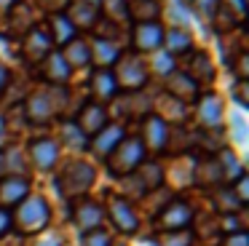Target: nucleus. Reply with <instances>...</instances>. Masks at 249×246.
I'll return each mask as SVG.
<instances>
[{"label": "nucleus", "instance_id": "obj_1", "mask_svg": "<svg viewBox=\"0 0 249 246\" xmlns=\"http://www.w3.org/2000/svg\"><path fill=\"white\" fill-rule=\"evenodd\" d=\"M67 105V91L62 86H40L33 94L24 99L22 112L27 123H38V126H46V123L56 121L62 115Z\"/></svg>", "mask_w": 249, "mask_h": 246}, {"label": "nucleus", "instance_id": "obj_2", "mask_svg": "<svg viewBox=\"0 0 249 246\" xmlns=\"http://www.w3.org/2000/svg\"><path fill=\"white\" fill-rule=\"evenodd\" d=\"M11 222H14V228L24 235H35V233H40V230H46L51 222L49 201H46L43 195H27L17 206V211L11 214Z\"/></svg>", "mask_w": 249, "mask_h": 246}, {"label": "nucleus", "instance_id": "obj_3", "mask_svg": "<svg viewBox=\"0 0 249 246\" xmlns=\"http://www.w3.org/2000/svg\"><path fill=\"white\" fill-rule=\"evenodd\" d=\"M113 72V80L121 91H129V94H137L140 88L147 86V78H150V70H147L145 59L134 51H126L118 56V62L110 67Z\"/></svg>", "mask_w": 249, "mask_h": 246}, {"label": "nucleus", "instance_id": "obj_4", "mask_svg": "<svg viewBox=\"0 0 249 246\" xmlns=\"http://www.w3.org/2000/svg\"><path fill=\"white\" fill-rule=\"evenodd\" d=\"M94 166L89 160H70V163L62 169V174L56 176V190L67 198V201H78L83 198L94 185Z\"/></svg>", "mask_w": 249, "mask_h": 246}, {"label": "nucleus", "instance_id": "obj_5", "mask_svg": "<svg viewBox=\"0 0 249 246\" xmlns=\"http://www.w3.org/2000/svg\"><path fill=\"white\" fill-rule=\"evenodd\" d=\"M145 155H147V150H145L140 137H124L118 142V147L105 158L107 160V171L113 176H118V179L121 176H131L142 166Z\"/></svg>", "mask_w": 249, "mask_h": 246}, {"label": "nucleus", "instance_id": "obj_6", "mask_svg": "<svg viewBox=\"0 0 249 246\" xmlns=\"http://www.w3.org/2000/svg\"><path fill=\"white\" fill-rule=\"evenodd\" d=\"M190 222H193V206H190L185 198H172L156 217V228L161 230V233H179V230H188Z\"/></svg>", "mask_w": 249, "mask_h": 246}, {"label": "nucleus", "instance_id": "obj_7", "mask_svg": "<svg viewBox=\"0 0 249 246\" xmlns=\"http://www.w3.org/2000/svg\"><path fill=\"white\" fill-rule=\"evenodd\" d=\"M72 225L81 230L83 235L91 233V230L102 228V219H105V206L99 201H91V198H78L72 203Z\"/></svg>", "mask_w": 249, "mask_h": 246}, {"label": "nucleus", "instance_id": "obj_8", "mask_svg": "<svg viewBox=\"0 0 249 246\" xmlns=\"http://www.w3.org/2000/svg\"><path fill=\"white\" fill-rule=\"evenodd\" d=\"M72 123H75V126L81 128V134H83L86 139L97 137V134H99V131H102V128L110 123L107 107H105V105H97V102L89 99L86 105L81 107V112H78V118H75Z\"/></svg>", "mask_w": 249, "mask_h": 246}, {"label": "nucleus", "instance_id": "obj_9", "mask_svg": "<svg viewBox=\"0 0 249 246\" xmlns=\"http://www.w3.org/2000/svg\"><path fill=\"white\" fill-rule=\"evenodd\" d=\"M107 217H110V222L115 225V230H121V233H126V235H131V233H137V228H140V219H137V211L131 209V203L126 201V198H121V195H110L107 198Z\"/></svg>", "mask_w": 249, "mask_h": 246}, {"label": "nucleus", "instance_id": "obj_10", "mask_svg": "<svg viewBox=\"0 0 249 246\" xmlns=\"http://www.w3.org/2000/svg\"><path fill=\"white\" fill-rule=\"evenodd\" d=\"M222 99L217 94H201L196 99V121L204 131H217L222 126Z\"/></svg>", "mask_w": 249, "mask_h": 246}, {"label": "nucleus", "instance_id": "obj_11", "mask_svg": "<svg viewBox=\"0 0 249 246\" xmlns=\"http://www.w3.org/2000/svg\"><path fill=\"white\" fill-rule=\"evenodd\" d=\"M163 43V24H134L131 27V48L134 53H156Z\"/></svg>", "mask_w": 249, "mask_h": 246}, {"label": "nucleus", "instance_id": "obj_12", "mask_svg": "<svg viewBox=\"0 0 249 246\" xmlns=\"http://www.w3.org/2000/svg\"><path fill=\"white\" fill-rule=\"evenodd\" d=\"M169 137H172V128L169 123H163L158 115H147L145 123H142V144L145 150H153V153H163L169 147Z\"/></svg>", "mask_w": 249, "mask_h": 246}, {"label": "nucleus", "instance_id": "obj_13", "mask_svg": "<svg viewBox=\"0 0 249 246\" xmlns=\"http://www.w3.org/2000/svg\"><path fill=\"white\" fill-rule=\"evenodd\" d=\"M51 51H56V48L51 46V37H49V32H46L43 27L35 24L33 30H30L27 35L22 37V56L27 59V62L40 64Z\"/></svg>", "mask_w": 249, "mask_h": 246}, {"label": "nucleus", "instance_id": "obj_14", "mask_svg": "<svg viewBox=\"0 0 249 246\" xmlns=\"http://www.w3.org/2000/svg\"><path fill=\"white\" fill-rule=\"evenodd\" d=\"M30 195V179L22 174L0 176V209H14Z\"/></svg>", "mask_w": 249, "mask_h": 246}, {"label": "nucleus", "instance_id": "obj_15", "mask_svg": "<svg viewBox=\"0 0 249 246\" xmlns=\"http://www.w3.org/2000/svg\"><path fill=\"white\" fill-rule=\"evenodd\" d=\"M163 94L188 105V102H196L201 96V88L182 72V70H174L172 75H166V78H163Z\"/></svg>", "mask_w": 249, "mask_h": 246}, {"label": "nucleus", "instance_id": "obj_16", "mask_svg": "<svg viewBox=\"0 0 249 246\" xmlns=\"http://www.w3.org/2000/svg\"><path fill=\"white\" fill-rule=\"evenodd\" d=\"M30 160L38 171H51L59 160V142L51 137H40L30 142Z\"/></svg>", "mask_w": 249, "mask_h": 246}, {"label": "nucleus", "instance_id": "obj_17", "mask_svg": "<svg viewBox=\"0 0 249 246\" xmlns=\"http://www.w3.org/2000/svg\"><path fill=\"white\" fill-rule=\"evenodd\" d=\"M38 72H40V78L46 80V86H62V88H65L72 78V70L67 67L65 56H62L59 51H51L49 56L40 62Z\"/></svg>", "mask_w": 249, "mask_h": 246}, {"label": "nucleus", "instance_id": "obj_18", "mask_svg": "<svg viewBox=\"0 0 249 246\" xmlns=\"http://www.w3.org/2000/svg\"><path fill=\"white\" fill-rule=\"evenodd\" d=\"M182 72L188 75L198 88H201V86H212V83H214V64H212L209 53H204V51H190V56H188V62H185Z\"/></svg>", "mask_w": 249, "mask_h": 246}, {"label": "nucleus", "instance_id": "obj_19", "mask_svg": "<svg viewBox=\"0 0 249 246\" xmlns=\"http://www.w3.org/2000/svg\"><path fill=\"white\" fill-rule=\"evenodd\" d=\"M124 137H126V131H124V126H121V123H107V126H105L97 137L89 139V150H91L94 155H99V158H107V155L118 147V142Z\"/></svg>", "mask_w": 249, "mask_h": 246}, {"label": "nucleus", "instance_id": "obj_20", "mask_svg": "<svg viewBox=\"0 0 249 246\" xmlns=\"http://www.w3.org/2000/svg\"><path fill=\"white\" fill-rule=\"evenodd\" d=\"M89 94H91V102H97V105L113 102V96L118 94L113 72H110V70H94L91 78H89Z\"/></svg>", "mask_w": 249, "mask_h": 246}, {"label": "nucleus", "instance_id": "obj_21", "mask_svg": "<svg viewBox=\"0 0 249 246\" xmlns=\"http://www.w3.org/2000/svg\"><path fill=\"white\" fill-rule=\"evenodd\" d=\"M65 16H67V21L75 27V32H81V30H94V24L99 21L102 14H99L97 5L83 3V0H72V3L67 5Z\"/></svg>", "mask_w": 249, "mask_h": 246}, {"label": "nucleus", "instance_id": "obj_22", "mask_svg": "<svg viewBox=\"0 0 249 246\" xmlns=\"http://www.w3.org/2000/svg\"><path fill=\"white\" fill-rule=\"evenodd\" d=\"M166 46V53L169 56H182V53H190L193 51V35H190L188 27H169L163 30V43Z\"/></svg>", "mask_w": 249, "mask_h": 246}, {"label": "nucleus", "instance_id": "obj_23", "mask_svg": "<svg viewBox=\"0 0 249 246\" xmlns=\"http://www.w3.org/2000/svg\"><path fill=\"white\" fill-rule=\"evenodd\" d=\"M161 3L158 0H129L126 5V19H131L134 24H153L161 19Z\"/></svg>", "mask_w": 249, "mask_h": 246}, {"label": "nucleus", "instance_id": "obj_24", "mask_svg": "<svg viewBox=\"0 0 249 246\" xmlns=\"http://www.w3.org/2000/svg\"><path fill=\"white\" fill-rule=\"evenodd\" d=\"M89 51H91V62L97 64V70H110L124 53L118 43L102 40V37H94V43H89Z\"/></svg>", "mask_w": 249, "mask_h": 246}, {"label": "nucleus", "instance_id": "obj_25", "mask_svg": "<svg viewBox=\"0 0 249 246\" xmlns=\"http://www.w3.org/2000/svg\"><path fill=\"white\" fill-rule=\"evenodd\" d=\"M46 32H49L51 46H54V48H65L67 43L72 40V37H78L75 27L67 21L65 14H51V16H49V27H46Z\"/></svg>", "mask_w": 249, "mask_h": 246}, {"label": "nucleus", "instance_id": "obj_26", "mask_svg": "<svg viewBox=\"0 0 249 246\" xmlns=\"http://www.w3.org/2000/svg\"><path fill=\"white\" fill-rule=\"evenodd\" d=\"M62 56H65L67 67L70 70H86L91 64V51H89V40L83 37H72L65 48H62Z\"/></svg>", "mask_w": 249, "mask_h": 246}, {"label": "nucleus", "instance_id": "obj_27", "mask_svg": "<svg viewBox=\"0 0 249 246\" xmlns=\"http://www.w3.org/2000/svg\"><path fill=\"white\" fill-rule=\"evenodd\" d=\"M193 179L198 187H217L222 185V171H220V163H217L214 155L209 158H201L193 169Z\"/></svg>", "mask_w": 249, "mask_h": 246}, {"label": "nucleus", "instance_id": "obj_28", "mask_svg": "<svg viewBox=\"0 0 249 246\" xmlns=\"http://www.w3.org/2000/svg\"><path fill=\"white\" fill-rule=\"evenodd\" d=\"M137 179L142 182V193L158 190V187L163 185V169H161V163H156V160H142V166L137 169Z\"/></svg>", "mask_w": 249, "mask_h": 246}, {"label": "nucleus", "instance_id": "obj_29", "mask_svg": "<svg viewBox=\"0 0 249 246\" xmlns=\"http://www.w3.org/2000/svg\"><path fill=\"white\" fill-rule=\"evenodd\" d=\"M158 110H161V121L163 123H185V118H188V105L185 102H177V99H172V96H166L163 94L161 99H158Z\"/></svg>", "mask_w": 249, "mask_h": 246}, {"label": "nucleus", "instance_id": "obj_30", "mask_svg": "<svg viewBox=\"0 0 249 246\" xmlns=\"http://www.w3.org/2000/svg\"><path fill=\"white\" fill-rule=\"evenodd\" d=\"M217 163H220V171H222V182H228V185H233V182L238 179V176L244 174V166L238 163V158H236V153L233 150H228V147H222V150H217Z\"/></svg>", "mask_w": 249, "mask_h": 246}, {"label": "nucleus", "instance_id": "obj_31", "mask_svg": "<svg viewBox=\"0 0 249 246\" xmlns=\"http://www.w3.org/2000/svg\"><path fill=\"white\" fill-rule=\"evenodd\" d=\"M212 203H214L217 211H222V214H236L238 209H241V203H238L236 195H233L231 185H228V187H220V190L214 193V198H212Z\"/></svg>", "mask_w": 249, "mask_h": 246}, {"label": "nucleus", "instance_id": "obj_32", "mask_svg": "<svg viewBox=\"0 0 249 246\" xmlns=\"http://www.w3.org/2000/svg\"><path fill=\"white\" fill-rule=\"evenodd\" d=\"M59 137H62V142H67L70 147H78V150H86V147H89V139L83 137L81 128H78L72 121H62Z\"/></svg>", "mask_w": 249, "mask_h": 246}, {"label": "nucleus", "instance_id": "obj_33", "mask_svg": "<svg viewBox=\"0 0 249 246\" xmlns=\"http://www.w3.org/2000/svg\"><path fill=\"white\" fill-rule=\"evenodd\" d=\"M126 5H129V0H102L99 3V14L105 16V19H113V21H126Z\"/></svg>", "mask_w": 249, "mask_h": 246}, {"label": "nucleus", "instance_id": "obj_34", "mask_svg": "<svg viewBox=\"0 0 249 246\" xmlns=\"http://www.w3.org/2000/svg\"><path fill=\"white\" fill-rule=\"evenodd\" d=\"M94 32H97V37H102V40H110V43H118L121 37V24L113 19H105V16H99V21L94 24Z\"/></svg>", "mask_w": 249, "mask_h": 246}, {"label": "nucleus", "instance_id": "obj_35", "mask_svg": "<svg viewBox=\"0 0 249 246\" xmlns=\"http://www.w3.org/2000/svg\"><path fill=\"white\" fill-rule=\"evenodd\" d=\"M220 5L236 19V24H244V19H247V0H220Z\"/></svg>", "mask_w": 249, "mask_h": 246}, {"label": "nucleus", "instance_id": "obj_36", "mask_svg": "<svg viewBox=\"0 0 249 246\" xmlns=\"http://www.w3.org/2000/svg\"><path fill=\"white\" fill-rule=\"evenodd\" d=\"M174 70H177V64H174V59L169 56V53H158V56L153 59V72H156L158 78H166Z\"/></svg>", "mask_w": 249, "mask_h": 246}, {"label": "nucleus", "instance_id": "obj_37", "mask_svg": "<svg viewBox=\"0 0 249 246\" xmlns=\"http://www.w3.org/2000/svg\"><path fill=\"white\" fill-rule=\"evenodd\" d=\"M193 11L198 14V19L204 21H212V16L217 14V5H220V0H193Z\"/></svg>", "mask_w": 249, "mask_h": 246}, {"label": "nucleus", "instance_id": "obj_38", "mask_svg": "<svg viewBox=\"0 0 249 246\" xmlns=\"http://www.w3.org/2000/svg\"><path fill=\"white\" fill-rule=\"evenodd\" d=\"M247 62H249V53H247V51L236 53V56H233L231 62H228V67L233 70L236 80H247Z\"/></svg>", "mask_w": 249, "mask_h": 246}, {"label": "nucleus", "instance_id": "obj_39", "mask_svg": "<svg viewBox=\"0 0 249 246\" xmlns=\"http://www.w3.org/2000/svg\"><path fill=\"white\" fill-rule=\"evenodd\" d=\"M158 246H190V233L179 230V233H163V238L158 241Z\"/></svg>", "mask_w": 249, "mask_h": 246}, {"label": "nucleus", "instance_id": "obj_40", "mask_svg": "<svg viewBox=\"0 0 249 246\" xmlns=\"http://www.w3.org/2000/svg\"><path fill=\"white\" fill-rule=\"evenodd\" d=\"M231 190H233V195L238 198V203H241V206H244V203H249V176L241 174V176H238V179L231 185Z\"/></svg>", "mask_w": 249, "mask_h": 246}, {"label": "nucleus", "instance_id": "obj_41", "mask_svg": "<svg viewBox=\"0 0 249 246\" xmlns=\"http://www.w3.org/2000/svg\"><path fill=\"white\" fill-rule=\"evenodd\" d=\"M83 246H113V241H110V235L99 228V230H91V233L83 235Z\"/></svg>", "mask_w": 249, "mask_h": 246}, {"label": "nucleus", "instance_id": "obj_42", "mask_svg": "<svg viewBox=\"0 0 249 246\" xmlns=\"http://www.w3.org/2000/svg\"><path fill=\"white\" fill-rule=\"evenodd\" d=\"M231 94H233V99H236L241 107H247L249 105V80H236L233 88H231Z\"/></svg>", "mask_w": 249, "mask_h": 246}, {"label": "nucleus", "instance_id": "obj_43", "mask_svg": "<svg viewBox=\"0 0 249 246\" xmlns=\"http://www.w3.org/2000/svg\"><path fill=\"white\" fill-rule=\"evenodd\" d=\"M220 246H249V233L247 230H236V233H228L222 238Z\"/></svg>", "mask_w": 249, "mask_h": 246}, {"label": "nucleus", "instance_id": "obj_44", "mask_svg": "<svg viewBox=\"0 0 249 246\" xmlns=\"http://www.w3.org/2000/svg\"><path fill=\"white\" fill-rule=\"evenodd\" d=\"M70 3L72 0H38V5L43 11H49V14H65Z\"/></svg>", "mask_w": 249, "mask_h": 246}, {"label": "nucleus", "instance_id": "obj_45", "mask_svg": "<svg viewBox=\"0 0 249 246\" xmlns=\"http://www.w3.org/2000/svg\"><path fill=\"white\" fill-rule=\"evenodd\" d=\"M11 86V70L6 62H0V96L6 94V88Z\"/></svg>", "mask_w": 249, "mask_h": 246}, {"label": "nucleus", "instance_id": "obj_46", "mask_svg": "<svg viewBox=\"0 0 249 246\" xmlns=\"http://www.w3.org/2000/svg\"><path fill=\"white\" fill-rule=\"evenodd\" d=\"M14 228V222H11V211L8 209H0V238L8 233V230Z\"/></svg>", "mask_w": 249, "mask_h": 246}, {"label": "nucleus", "instance_id": "obj_47", "mask_svg": "<svg viewBox=\"0 0 249 246\" xmlns=\"http://www.w3.org/2000/svg\"><path fill=\"white\" fill-rule=\"evenodd\" d=\"M14 3H17V0H0V14H3V11H8Z\"/></svg>", "mask_w": 249, "mask_h": 246}, {"label": "nucleus", "instance_id": "obj_48", "mask_svg": "<svg viewBox=\"0 0 249 246\" xmlns=\"http://www.w3.org/2000/svg\"><path fill=\"white\" fill-rule=\"evenodd\" d=\"M38 246H59V238H49V241H40Z\"/></svg>", "mask_w": 249, "mask_h": 246}, {"label": "nucleus", "instance_id": "obj_49", "mask_svg": "<svg viewBox=\"0 0 249 246\" xmlns=\"http://www.w3.org/2000/svg\"><path fill=\"white\" fill-rule=\"evenodd\" d=\"M6 174V155H3V150H0V176Z\"/></svg>", "mask_w": 249, "mask_h": 246}, {"label": "nucleus", "instance_id": "obj_50", "mask_svg": "<svg viewBox=\"0 0 249 246\" xmlns=\"http://www.w3.org/2000/svg\"><path fill=\"white\" fill-rule=\"evenodd\" d=\"M113 246H126V244H113Z\"/></svg>", "mask_w": 249, "mask_h": 246}, {"label": "nucleus", "instance_id": "obj_51", "mask_svg": "<svg viewBox=\"0 0 249 246\" xmlns=\"http://www.w3.org/2000/svg\"><path fill=\"white\" fill-rule=\"evenodd\" d=\"M158 3H161V0H158Z\"/></svg>", "mask_w": 249, "mask_h": 246}]
</instances>
